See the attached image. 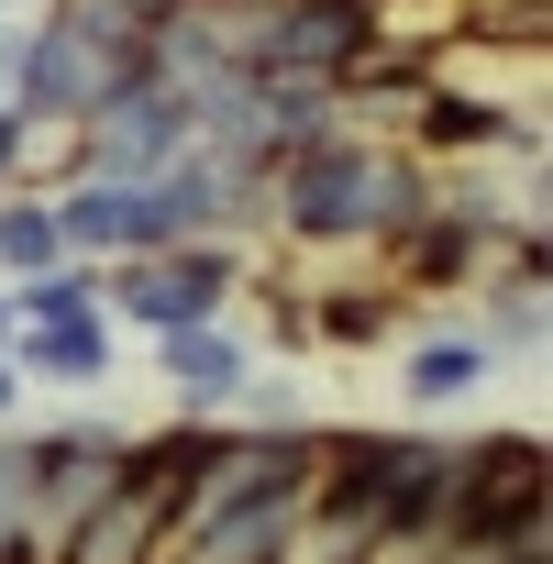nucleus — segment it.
Instances as JSON below:
<instances>
[{
    "mask_svg": "<svg viewBox=\"0 0 553 564\" xmlns=\"http://www.w3.org/2000/svg\"><path fill=\"white\" fill-rule=\"evenodd\" d=\"M432 199H443V166H421L399 133H322L265 166L254 232L289 254H388Z\"/></svg>",
    "mask_w": 553,
    "mask_h": 564,
    "instance_id": "f257e3e1",
    "label": "nucleus"
},
{
    "mask_svg": "<svg viewBox=\"0 0 553 564\" xmlns=\"http://www.w3.org/2000/svg\"><path fill=\"white\" fill-rule=\"evenodd\" d=\"M520 531H553V465H542V432H476L454 443V509H443V553H476V542H520Z\"/></svg>",
    "mask_w": 553,
    "mask_h": 564,
    "instance_id": "f03ea898",
    "label": "nucleus"
},
{
    "mask_svg": "<svg viewBox=\"0 0 553 564\" xmlns=\"http://www.w3.org/2000/svg\"><path fill=\"white\" fill-rule=\"evenodd\" d=\"M177 155H188V78H166L155 45H144V56L100 89V111L78 122V177H133V188H144V177H166Z\"/></svg>",
    "mask_w": 553,
    "mask_h": 564,
    "instance_id": "7ed1b4c3",
    "label": "nucleus"
},
{
    "mask_svg": "<svg viewBox=\"0 0 553 564\" xmlns=\"http://www.w3.org/2000/svg\"><path fill=\"white\" fill-rule=\"evenodd\" d=\"M122 421L111 410H67V421H45V432H23V454H34V542H45V564H56V542L122 487Z\"/></svg>",
    "mask_w": 553,
    "mask_h": 564,
    "instance_id": "20e7f679",
    "label": "nucleus"
},
{
    "mask_svg": "<svg viewBox=\"0 0 553 564\" xmlns=\"http://www.w3.org/2000/svg\"><path fill=\"white\" fill-rule=\"evenodd\" d=\"M122 67H133V56H100L89 34H67L56 12H34L23 45H12V111H23V122H89Z\"/></svg>",
    "mask_w": 553,
    "mask_h": 564,
    "instance_id": "39448f33",
    "label": "nucleus"
},
{
    "mask_svg": "<svg viewBox=\"0 0 553 564\" xmlns=\"http://www.w3.org/2000/svg\"><path fill=\"white\" fill-rule=\"evenodd\" d=\"M155 377L177 388L188 421H232L243 388H254V344L232 322H177V333H155Z\"/></svg>",
    "mask_w": 553,
    "mask_h": 564,
    "instance_id": "423d86ee",
    "label": "nucleus"
},
{
    "mask_svg": "<svg viewBox=\"0 0 553 564\" xmlns=\"http://www.w3.org/2000/svg\"><path fill=\"white\" fill-rule=\"evenodd\" d=\"M12 377L23 388H100L111 377V322H12Z\"/></svg>",
    "mask_w": 553,
    "mask_h": 564,
    "instance_id": "0eeeda50",
    "label": "nucleus"
},
{
    "mask_svg": "<svg viewBox=\"0 0 553 564\" xmlns=\"http://www.w3.org/2000/svg\"><path fill=\"white\" fill-rule=\"evenodd\" d=\"M487 377H498V355H487L465 322H454V333H410V344H399V399H410V410H454V399H476Z\"/></svg>",
    "mask_w": 553,
    "mask_h": 564,
    "instance_id": "6e6552de",
    "label": "nucleus"
},
{
    "mask_svg": "<svg viewBox=\"0 0 553 564\" xmlns=\"http://www.w3.org/2000/svg\"><path fill=\"white\" fill-rule=\"evenodd\" d=\"M465 300H476V322H465V333H476L498 366H509V355H542V333H553V311H542L553 289H542V276H520V265H487Z\"/></svg>",
    "mask_w": 553,
    "mask_h": 564,
    "instance_id": "1a4fd4ad",
    "label": "nucleus"
},
{
    "mask_svg": "<svg viewBox=\"0 0 553 564\" xmlns=\"http://www.w3.org/2000/svg\"><path fill=\"white\" fill-rule=\"evenodd\" d=\"M399 322H410V311L377 289V276H333V289H311V300H300V333H311V344H333V355H377Z\"/></svg>",
    "mask_w": 553,
    "mask_h": 564,
    "instance_id": "9d476101",
    "label": "nucleus"
},
{
    "mask_svg": "<svg viewBox=\"0 0 553 564\" xmlns=\"http://www.w3.org/2000/svg\"><path fill=\"white\" fill-rule=\"evenodd\" d=\"M56 564H166V520H155L133 487H111V498L56 542Z\"/></svg>",
    "mask_w": 553,
    "mask_h": 564,
    "instance_id": "9b49d317",
    "label": "nucleus"
},
{
    "mask_svg": "<svg viewBox=\"0 0 553 564\" xmlns=\"http://www.w3.org/2000/svg\"><path fill=\"white\" fill-rule=\"evenodd\" d=\"M0 300H12V322H100V265H78V254L67 265H34Z\"/></svg>",
    "mask_w": 553,
    "mask_h": 564,
    "instance_id": "f8f14e48",
    "label": "nucleus"
},
{
    "mask_svg": "<svg viewBox=\"0 0 553 564\" xmlns=\"http://www.w3.org/2000/svg\"><path fill=\"white\" fill-rule=\"evenodd\" d=\"M34 265H67V232H56L45 188H12V199H0V289L34 276Z\"/></svg>",
    "mask_w": 553,
    "mask_h": 564,
    "instance_id": "ddd939ff",
    "label": "nucleus"
},
{
    "mask_svg": "<svg viewBox=\"0 0 553 564\" xmlns=\"http://www.w3.org/2000/svg\"><path fill=\"white\" fill-rule=\"evenodd\" d=\"M0 553H45L34 542V454H23V432H0Z\"/></svg>",
    "mask_w": 553,
    "mask_h": 564,
    "instance_id": "4468645a",
    "label": "nucleus"
},
{
    "mask_svg": "<svg viewBox=\"0 0 553 564\" xmlns=\"http://www.w3.org/2000/svg\"><path fill=\"white\" fill-rule=\"evenodd\" d=\"M12 188H23V111L0 100V199H12Z\"/></svg>",
    "mask_w": 553,
    "mask_h": 564,
    "instance_id": "2eb2a0df",
    "label": "nucleus"
},
{
    "mask_svg": "<svg viewBox=\"0 0 553 564\" xmlns=\"http://www.w3.org/2000/svg\"><path fill=\"white\" fill-rule=\"evenodd\" d=\"M12 45H23V23L0 12V100H12Z\"/></svg>",
    "mask_w": 553,
    "mask_h": 564,
    "instance_id": "dca6fc26",
    "label": "nucleus"
},
{
    "mask_svg": "<svg viewBox=\"0 0 553 564\" xmlns=\"http://www.w3.org/2000/svg\"><path fill=\"white\" fill-rule=\"evenodd\" d=\"M12 410H23V377H12V355H0V432H12Z\"/></svg>",
    "mask_w": 553,
    "mask_h": 564,
    "instance_id": "f3484780",
    "label": "nucleus"
},
{
    "mask_svg": "<svg viewBox=\"0 0 553 564\" xmlns=\"http://www.w3.org/2000/svg\"><path fill=\"white\" fill-rule=\"evenodd\" d=\"M0 355H12V300H0Z\"/></svg>",
    "mask_w": 553,
    "mask_h": 564,
    "instance_id": "a211bd4d",
    "label": "nucleus"
},
{
    "mask_svg": "<svg viewBox=\"0 0 553 564\" xmlns=\"http://www.w3.org/2000/svg\"><path fill=\"white\" fill-rule=\"evenodd\" d=\"M188 12H243V0H188Z\"/></svg>",
    "mask_w": 553,
    "mask_h": 564,
    "instance_id": "6ab92c4d",
    "label": "nucleus"
},
{
    "mask_svg": "<svg viewBox=\"0 0 553 564\" xmlns=\"http://www.w3.org/2000/svg\"><path fill=\"white\" fill-rule=\"evenodd\" d=\"M0 12H45V0H0Z\"/></svg>",
    "mask_w": 553,
    "mask_h": 564,
    "instance_id": "aec40b11",
    "label": "nucleus"
}]
</instances>
